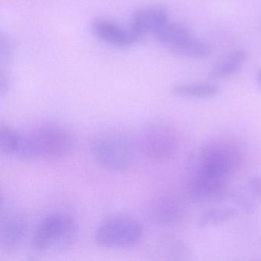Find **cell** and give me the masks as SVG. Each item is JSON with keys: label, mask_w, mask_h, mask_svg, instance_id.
I'll use <instances>...</instances> for the list:
<instances>
[{"label": "cell", "mask_w": 261, "mask_h": 261, "mask_svg": "<svg viewBox=\"0 0 261 261\" xmlns=\"http://www.w3.org/2000/svg\"><path fill=\"white\" fill-rule=\"evenodd\" d=\"M238 211L233 207H212L205 211L198 218V225L201 228L222 225L234 219L238 216Z\"/></svg>", "instance_id": "e0dca14e"}, {"label": "cell", "mask_w": 261, "mask_h": 261, "mask_svg": "<svg viewBox=\"0 0 261 261\" xmlns=\"http://www.w3.org/2000/svg\"><path fill=\"white\" fill-rule=\"evenodd\" d=\"M219 91V88L214 84L198 83L176 85L171 91L175 97L207 99L218 95Z\"/></svg>", "instance_id": "2e32d148"}, {"label": "cell", "mask_w": 261, "mask_h": 261, "mask_svg": "<svg viewBox=\"0 0 261 261\" xmlns=\"http://www.w3.org/2000/svg\"><path fill=\"white\" fill-rule=\"evenodd\" d=\"M79 224L72 215L56 212L45 217L33 232L30 242L36 253H56L69 248L77 239Z\"/></svg>", "instance_id": "7a4b0ae2"}, {"label": "cell", "mask_w": 261, "mask_h": 261, "mask_svg": "<svg viewBox=\"0 0 261 261\" xmlns=\"http://www.w3.org/2000/svg\"><path fill=\"white\" fill-rule=\"evenodd\" d=\"M143 153L154 161H168L180 149V140L172 128L164 123H152L145 128L140 138Z\"/></svg>", "instance_id": "8992f818"}, {"label": "cell", "mask_w": 261, "mask_h": 261, "mask_svg": "<svg viewBox=\"0 0 261 261\" xmlns=\"http://www.w3.org/2000/svg\"><path fill=\"white\" fill-rule=\"evenodd\" d=\"M28 228V221L22 214L3 215L0 227L1 247L8 252L19 249L27 238Z\"/></svg>", "instance_id": "9c48e42d"}, {"label": "cell", "mask_w": 261, "mask_h": 261, "mask_svg": "<svg viewBox=\"0 0 261 261\" xmlns=\"http://www.w3.org/2000/svg\"><path fill=\"white\" fill-rule=\"evenodd\" d=\"M157 42L169 49L173 45L191 36V30L181 23H167L160 27L153 33Z\"/></svg>", "instance_id": "5bb4252c"}, {"label": "cell", "mask_w": 261, "mask_h": 261, "mask_svg": "<svg viewBox=\"0 0 261 261\" xmlns=\"http://www.w3.org/2000/svg\"><path fill=\"white\" fill-rule=\"evenodd\" d=\"M92 30L99 39L119 48L130 46L140 39V36L131 27L123 28L106 19L94 21Z\"/></svg>", "instance_id": "8fae6325"}, {"label": "cell", "mask_w": 261, "mask_h": 261, "mask_svg": "<svg viewBox=\"0 0 261 261\" xmlns=\"http://www.w3.org/2000/svg\"><path fill=\"white\" fill-rule=\"evenodd\" d=\"M144 234L140 221L128 216H115L100 224L95 241L106 248H126L138 244Z\"/></svg>", "instance_id": "5b68a950"}, {"label": "cell", "mask_w": 261, "mask_h": 261, "mask_svg": "<svg viewBox=\"0 0 261 261\" xmlns=\"http://www.w3.org/2000/svg\"><path fill=\"white\" fill-rule=\"evenodd\" d=\"M0 150L6 155L20 160L36 157L29 134H22L7 125L0 126Z\"/></svg>", "instance_id": "30bf717a"}, {"label": "cell", "mask_w": 261, "mask_h": 261, "mask_svg": "<svg viewBox=\"0 0 261 261\" xmlns=\"http://www.w3.org/2000/svg\"><path fill=\"white\" fill-rule=\"evenodd\" d=\"M249 191L253 198L261 201V175L252 177L249 181Z\"/></svg>", "instance_id": "ffe728a7"}, {"label": "cell", "mask_w": 261, "mask_h": 261, "mask_svg": "<svg viewBox=\"0 0 261 261\" xmlns=\"http://www.w3.org/2000/svg\"><path fill=\"white\" fill-rule=\"evenodd\" d=\"M149 219L160 226L178 224L184 218V203L175 196L163 195L152 200L146 210Z\"/></svg>", "instance_id": "ba28073f"}, {"label": "cell", "mask_w": 261, "mask_h": 261, "mask_svg": "<svg viewBox=\"0 0 261 261\" xmlns=\"http://www.w3.org/2000/svg\"><path fill=\"white\" fill-rule=\"evenodd\" d=\"M91 152L96 163L111 172H123L134 164L136 148L130 136L122 129H103L91 143Z\"/></svg>", "instance_id": "6da1fadb"}, {"label": "cell", "mask_w": 261, "mask_h": 261, "mask_svg": "<svg viewBox=\"0 0 261 261\" xmlns=\"http://www.w3.org/2000/svg\"><path fill=\"white\" fill-rule=\"evenodd\" d=\"M36 157L59 160L69 155L76 145L75 137L66 126L56 123L39 125L29 134Z\"/></svg>", "instance_id": "277c9868"}, {"label": "cell", "mask_w": 261, "mask_h": 261, "mask_svg": "<svg viewBox=\"0 0 261 261\" xmlns=\"http://www.w3.org/2000/svg\"><path fill=\"white\" fill-rule=\"evenodd\" d=\"M195 169L229 179L242 163L241 149L233 142L215 140L200 148Z\"/></svg>", "instance_id": "3957f363"}, {"label": "cell", "mask_w": 261, "mask_h": 261, "mask_svg": "<svg viewBox=\"0 0 261 261\" xmlns=\"http://www.w3.org/2000/svg\"><path fill=\"white\" fill-rule=\"evenodd\" d=\"M230 194L235 204L245 213L252 214L255 212L256 210L255 198L250 192V195H248V192H246L244 189H235Z\"/></svg>", "instance_id": "d6986e66"}, {"label": "cell", "mask_w": 261, "mask_h": 261, "mask_svg": "<svg viewBox=\"0 0 261 261\" xmlns=\"http://www.w3.org/2000/svg\"><path fill=\"white\" fill-rule=\"evenodd\" d=\"M169 50L176 56L197 59L208 57L212 53V48L208 44L194 39L192 36L171 47Z\"/></svg>", "instance_id": "9a60e30c"}, {"label": "cell", "mask_w": 261, "mask_h": 261, "mask_svg": "<svg viewBox=\"0 0 261 261\" xmlns=\"http://www.w3.org/2000/svg\"><path fill=\"white\" fill-rule=\"evenodd\" d=\"M228 180L194 169L186 181V192L189 198L199 202H219L230 194Z\"/></svg>", "instance_id": "52a82bcc"}, {"label": "cell", "mask_w": 261, "mask_h": 261, "mask_svg": "<svg viewBox=\"0 0 261 261\" xmlns=\"http://www.w3.org/2000/svg\"><path fill=\"white\" fill-rule=\"evenodd\" d=\"M158 248L163 254L172 256L174 259H186L189 255L188 246L178 238H166L159 243Z\"/></svg>", "instance_id": "ac0fdd59"}, {"label": "cell", "mask_w": 261, "mask_h": 261, "mask_svg": "<svg viewBox=\"0 0 261 261\" xmlns=\"http://www.w3.org/2000/svg\"><path fill=\"white\" fill-rule=\"evenodd\" d=\"M247 54L242 50L229 53L211 68L207 74L208 79L218 80L233 75L241 68L242 64L245 62Z\"/></svg>", "instance_id": "4fadbf2b"}, {"label": "cell", "mask_w": 261, "mask_h": 261, "mask_svg": "<svg viewBox=\"0 0 261 261\" xmlns=\"http://www.w3.org/2000/svg\"><path fill=\"white\" fill-rule=\"evenodd\" d=\"M257 80L258 82H259V85H261V72H259L257 75Z\"/></svg>", "instance_id": "44dd1931"}, {"label": "cell", "mask_w": 261, "mask_h": 261, "mask_svg": "<svg viewBox=\"0 0 261 261\" xmlns=\"http://www.w3.org/2000/svg\"><path fill=\"white\" fill-rule=\"evenodd\" d=\"M168 22L167 12L160 7H149L139 10L133 16L130 27L140 36L155 33Z\"/></svg>", "instance_id": "7c38bea8"}]
</instances>
